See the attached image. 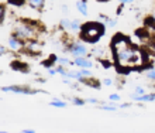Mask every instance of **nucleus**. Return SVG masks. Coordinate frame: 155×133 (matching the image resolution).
Instances as JSON below:
<instances>
[{
    "instance_id": "38",
    "label": "nucleus",
    "mask_w": 155,
    "mask_h": 133,
    "mask_svg": "<svg viewBox=\"0 0 155 133\" xmlns=\"http://www.w3.org/2000/svg\"><path fill=\"white\" fill-rule=\"evenodd\" d=\"M151 17H152V19H154V20H155V10H154V12H152V16H151Z\"/></svg>"
},
{
    "instance_id": "34",
    "label": "nucleus",
    "mask_w": 155,
    "mask_h": 133,
    "mask_svg": "<svg viewBox=\"0 0 155 133\" xmlns=\"http://www.w3.org/2000/svg\"><path fill=\"white\" fill-rule=\"evenodd\" d=\"M127 108H130V104H121V105H118V109H127Z\"/></svg>"
},
{
    "instance_id": "30",
    "label": "nucleus",
    "mask_w": 155,
    "mask_h": 133,
    "mask_svg": "<svg viewBox=\"0 0 155 133\" xmlns=\"http://www.w3.org/2000/svg\"><path fill=\"white\" fill-rule=\"evenodd\" d=\"M87 104H93V105H97L99 104V101L97 99H94V98H89V99L86 101Z\"/></svg>"
},
{
    "instance_id": "10",
    "label": "nucleus",
    "mask_w": 155,
    "mask_h": 133,
    "mask_svg": "<svg viewBox=\"0 0 155 133\" xmlns=\"http://www.w3.org/2000/svg\"><path fill=\"white\" fill-rule=\"evenodd\" d=\"M131 99L135 102H154L155 101V94H143V95H137L133 94Z\"/></svg>"
},
{
    "instance_id": "27",
    "label": "nucleus",
    "mask_w": 155,
    "mask_h": 133,
    "mask_svg": "<svg viewBox=\"0 0 155 133\" xmlns=\"http://www.w3.org/2000/svg\"><path fill=\"white\" fill-rule=\"evenodd\" d=\"M10 4H14V6H21V4L24 3L25 0H7Z\"/></svg>"
},
{
    "instance_id": "40",
    "label": "nucleus",
    "mask_w": 155,
    "mask_h": 133,
    "mask_svg": "<svg viewBox=\"0 0 155 133\" xmlns=\"http://www.w3.org/2000/svg\"><path fill=\"white\" fill-rule=\"evenodd\" d=\"M99 2H109V0H99Z\"/></svg>"
},
{
    "instance_id": "28",
    "label": "nucleus",
    "mask_w": 155,
    "mask_h": 133,
    "mask_svg": "<svg viewBox=\"0 0 155 133\" xmlns=\"http://www.w3.org/2000/svg\"><path fill=\"white\" fill-rule=\"evenodd\" d=\"M47 72H48V75H55V74H58L57 72V66H51V68H47Z\"/></svg>"
},
{
    "instance_id": "6",
    "label": "nucleus",
    "mask_w": 155,
    "mask_h": 133,
    "mask_svg": "<svg viewBox=\"0 0 155 133\" xmlns=\"http://www.w3.org/2000/svg\"><path fill=\"white\" fill-rule=\"evenodd\" d=\"M68 51L74 55V58H76V57H86V55H87V53H89V50H87L86 44H85V43H82V41L71 43L69 47H68Z\"/></svg>"
},
{
    "instance_id": "16",
    "label": "nucleus",
    "mask_w": 155,
    "mask_h": 133,
    "mask_svg": "<svg viewBox=\"0 0 155 133\" xmlns=\"http://www.w3.org/2000/svg\"><path fill=\"white\" fill-rule=\"evenodd\" d=\"M49 105L54 106V108H66L68 106V104H66L65 101H59V99H52L49 102Z\"/></svg>"
},
{
    "instance_id": "9",
    "label": "nucleus",
    "mask_w": 155,
    "mask_h": 133,
    "mask_svg": "<svg viewBox=\"0 0 155 133\" xmlns=\"http://www.w3.org/2000/svg\"><path fill=\"white\" fill-rule=\"evenodd\" d=\"M72 65L78 66V68H89L90 70L93 66V61L90 58H87V55L86 57H76L72 61Z\"/></svg>"
},
{
    "instance_id": "4",
    "label": "nucleus",
    "mask_w": 155,
    "mask_h": 133,
    "mask_svg": "<svg viewBox=\"0 0 155 133\" xmlns=\"http://www.w3.org/2000/svg\"><path fill=\"white\" fill-rule=\"evenodd\" d=\"M3 92H14V94H21V95H37V94H47V91L44 89H34V88L25 85H10V87H2Z\"/></svg>"
},
{
    "instance_id": "33",
    "label": "nucleus",
    "mask_w": 155,
    "mask_h": 133,
    "mask_svg": "<svg viewBox=\"0 0 155 133\" xmlns=\"http://www.w3.org/2000/svg\"><path fill=\"white\" fill-rule=\"evenodd\" d=\"M4 54H7V50H6V47L0 46V55H4Z\"/></svg>"
},
{
    "instance_id": "36",
    "label": "nucleus",
    "mask_w": 155,
    "mask_h": 133,
    "mask_svg": "<svg viewBox=\"0 0 155 133\" xmlns=\"http://www.w3.org/2000/svg\"><path fill=\"white\" fill-rule=\"evenodd\" d=\"M61 10H62V12H64V13H68V7H66L65 4H64V6H62V7H61Z\"/></svg>"
},
{
    "instance_id": "19",
    "label": "nucleus",
    "mask_w": 155,
    "mask_h": 133,
    "mask_svg": "<svg viewBox=\"0 0 155 133\" xmlns=\"http://www.w3.org/2000/svg\"><path fill=\"white\" fill-rule=\"evenodd\" d=\"M12 68L13 70H16V71H25V66L21 63H17V61H14V63L12 64Z\"/></svg>"
},
{
    "instance_id": "12",
    "label": "nucleus",
    "mask_w": 155,
    "mask_h": 133,
    "mask_svg": "<svg viewBox=\"0 0 155 133\" xmlns=\"http://www.w3.org/2000/svg\"><path fill=\"white\" fill-rule=\"evenodd\" d=\"M76 10L81 13L82 16H87L89 14V9H87V2L86 0H78L76 2Z\"/></svg>"
},
{
    "instance_id": "8",
    "label": "nucleus",
    "mask_w": 155,
    "mask_h": 133,
    "mask_svg": "<svg viewBox=\"0 0 155 133\" xmlns=\"http://www.w3.org/2000/svg\"><path fill=\"white\" fill-rule=\"evenodd\" d=\"M7 44H8V48L12 51H14V53H21V51H24V41L20 40L18 37H16L14 34L8 38Z\"/></svg>"
},
{
    "instance_id": "22",
    "label": "nucleus",
    "mask_w": 155,
    "mask_h": 133,
    "mask_svg": "<svg viewBox=\"0 0 155 133\" xmlns=\"http://www.w3.org/2000/svg\"><path fill=\"white\" fill-rule=\"evenodd\" d=\"M6 19V7L3 4H0V23H3Z\"/></svg>"
},
{
    "instance_id": "29",
    "label": "nucleus",
    "mask_w": 155,
    "mask_h": 133,
    "mask_svg": "<svg viewBox=\"0 0 155 133\" xmlns=\"http://www.w3.org/2000/svg\"><path fill=\"white\" fill-rule=\"evenodd\" d=\"M116 24H117V20H111L107 23V27H110V29H113V27H116Z\"/></svg>"
},
{
    "instance_id": "7",
    "label": "nucleus",
    "mask_w": 155,
    "mask_h": 133,
    "mask_svg": "<svg viewBox=\"0 0 155 133\" xmlns=\"http://www.w3.org/2000/svg\"><path fill=\"white\" fill-rule=\"evenodd\" d=\"M24 51L30 55H38L42 53V44L40 43L38 38L35 40H28L24 41Z\"/></svg>"
},
{
    "instance_id": "5",
    "label": "nucleus",
    "mask_w": 155,
    "mask_h": 133,
    "mask_svg": "<svg viewBox=\"0 0 155 133\" xmlns=\"http://www.w3.org/2000/svg\"><path fill=\"white\" fill-rule=\"evenodd\" d=\"M59 26H61V29L64 30V31L72 34V36H78V34H81L82 24L79 23V20H76V19L71 20V19H66L65 17V19H62L61 20Z\"/></svg>"
},
{
    "instance_id": "17",
    "label": "nucleus",
    "mask_w": 155,
    "mask_h": 133,
    "mask_svg": "<svg viewBox=\"0 0 155 133\" xmlns=\"http://www.w3.org/2000/svg\"><path fill=\"white\" fill-rule=\"evenodd\" d=\"M118 106H114V105H100L99 109H102V111H107V112H116L117 111Z\"/></svg>"
},
{
    "instance_id": "35",
    "label": "nucleus",
    "mask_w": 155,
    "mask_h": 133,
    "mask_svg": "<svg viewBox=\"0 0 155 133\" xmlns=\"http://www.w3.org/2000/svg\"><path fill=\"white\" fill-rule=\"evenodd\" d=\"M21 133H35V130L34 129H23Z\"/></svg>"
},
{
    "instance_id": "11",
    "label": "nucleus",
    "mask_w": 155,
    "mask_h": 133,
    "mask_svg": "<svg viewBox=\"0 0 155 133\" xmlns=\"http://www.w3.org/2000/svg\"><path fill=\"white\" fill-rule=\"evenodd\" d=\"M82 84H85V85H87V87H90V88H94V89H100V87H102V82L97 81V79H94L93 77L83 78L82 79Z\"/></svg>"
},
{
    "instance_id": "25",
    "label": "nucleus",
    "mask_w": 155,
    "mask_h": 133,
    "mask_svg": "<svg viewBox=\"0 0 155 133\" xmlns=\"http://www.w3.org/2000/svg\"><path fill=\"white\" fill-rule=\"evenodd\" d=\"M134 94H137V95H143V94H145V89H144V87L137 85V87L134 88Z\"/></svg>"
},
{
    "instance_id": "26",
    "label": "nucleus",
    "mask_w": 155,
    "mask_h": 133,
    "mask_svg": "<svg viewBox=\"0 0 155 133\" xmlns=\"http://www.w3.org/2000/svg\"><path fill=\"white\" fill-rule=\"evenodd\" d=\"M102 85H104V87H111V85H113V79L111 78H104L102 81Z\"/></svg>"
},
{
    "instance_id": "37",
    "label": "nucleus",
    "mask_w": 155,
    "mask_h": 133,
    "mask_svg": "<svg viewBox=\"0 0 155 133\" xmlns=\"http://www.w3.org/2000/svg\"><path fill=\"white\" fill-rule=\"evenodd\" d=\"M121 12H123V6H121V7H118V9H117V14H121Z\"/></svg>"
},
{
    "instance_id": "23",
    "label": "nucleus",
    "mask_w": 155,
    "mask_h": 133,
    "mask_svg": "<svg viewBox=\"0 0 155 133\" xmlns=\"http://www.w3.org/2000/svg\"><path fill=\"white\" fill-rule=\"evenodd\" d=\"M99 21H102L103 24H106V26H107V23L110 21V17L106 16V14H99Z\"/></svg>"
},
{
    "instance_id": "31",
    "label": "nucleus",
    "mask_w": 155,
    "mask_h": 133,
    "mask_svg": "<svg viewBox=\"0 0 155 133\" xmlns=\"http://www.w3.org/2000/svg\"><path fill=\"white\" fill-rule=\"evenodd\" d=\"M102 63H103V66H104V68H110L111 66V64L109 63V61H106V60H102Z\"/></svg>"
},
{
    "instance_id": "32",
    "label": "nucleus",
    "mask_w": 155,
    "mask_h": 133,
    "mask_svg": "<svg viewBox=\"0 0 155 133\" xmlns=\"http://www.w3.org/2000/svg\"><path fill=\"white\" fill-rule=\"evenodd\" d=\"M121 4H131V3H134V0H118Z\"/></svg>"
},
{
    "instance_id": "3",
    "label": "nucleus",
    "mask_w": 155,
    "mask_h": 133,
    "mask_svg": "<svg viewBox=\"0 0 155 133\" xmlns=\"http://www.w3.org/2000/svg\"><path fill=\"white\" fill-rule=\"evenodd\" d=\"M106 27L107 26L103 24L102 21H87L85 24H82V30L79 36L85 43L96 44L104 36Z\"/></svg>"
},
{
    "instance_id": "20",
    "label": "nucleus",
    "mask_w": 155,
    "mask_h": 133,
    "mask_svg": "<svg viewBox=\"0 0 155 133\" xmlns=\"http://www.w3.org/2000/svg\"><path fill=\"white\" fill-rule=\"evenodd\" d=\"M72 104L74 105H76V106H83V105L86 104V101H83V99H81V98H72Z\"/></svg>"
},
{
    "instance_id": "39",
    "label": "nucleus",
    "mask_w": 155,
    "mask_h": 133,
    "mask_svg": "<svg viewBox=\"0 0 155 133\" xmlns=\"http://www.w3.org/2000/svg\"><path fill=\"white\" fill-rule=\"evenodd\" d=\"M152 51H154V54H155V44L152 46Z\"/></svg>"
},
{
    "instance_id": "14",
    "label": "nucleus",
    "mask_w": 155,
    "mask_h": 133,
    "mask_svg": "<svg viewBox=\"0 0 155 133\" xmlns=\"http://www.w3.org/2000/svg\"><path fill=\"white\" fill-rule=\"evenodd\" d=\"M92 51V55L93 57H96L97 60H103L104 58V55H106V51H104V48H102V47H96V48H93Z\"/></svg>"
},
{
    "instance_id": "18",
    "label": "nucleus",
    "mask_w": 155,
    "mask_h": 133,
    "mask_svg": "<svg viewBox=\"0 0 155 133\" xmlns=\"http://www.w3.org/2000/svg\"><path fill=\"white\" fill-rule=\"evenodd\" d=\"M57 63L59 64V65H64V66L72 65V61H69V60H68V58H65V57H58Z\"/></svg>"
},
{
    "instance_id": "1",
    "label": "nucleus",
    "mask_w": 155,
    "mask_h": 133,
    "mask_svg": "<svg viewBox=\"0 0 155 133\" xmlns=\"http://www.w3.org/2000/svg\"><path fill=\"white\" fill-rule=\"evenodd\" d=\"M111 53L114 57V63L118 72L127 74L128 71L140 70L147 63L144 51L131 44L130 38L117 34L111 40Z\"/></svg>"
},
{
    "instance_id": "15",
    "label": "nucleus",
    "mask_w": 155,
    "mask_h": 133,
    "mask_svg": "<svg viewBox=\"0 0 155 133\" xmlns=\"http://www.w3.org/2000/svg\"><path fill=\"white\" fill-rule=\"evenodd\" d=\"M57 60H58V57L52 55V57H49L48 60L42 61V65H44L45 68H51V66H55V63H57Z\"/></svg>"
},
{
    "instance_id": "13",
    "label": "nucleus",
    "mask_w": 155,
    "mask_h": 133,
    "mask_svg": "<svg viewBox=\"0 0 155 133\" xmlns=\"http://www.w3.org/2000/svg\"><path fill=\"white\" fill-rule=\"evenodd\" d=\"M28 6L34 10H42L45 6V0H25Z\"/></svg>"
},
{
    "instance_id": "2",
    "label": "nucleus",
    "mask_w": 155,
    "mask_h": 133,
    "mask_svg": "<svg viewBox=\"0 0 155 133\" xmlns=\"http://www.w3.org/2000/svg\"><path fill=\"white\" fill-rule=\"evenodd\" d=\"M13 34L20 40H23V41L35 40V38H40L41 27L34 21L17 20L13 26Z\"/></svg>"
},
{
    "instance_id": "21",
    "label": "nucleus",
    "mask_w": 155,
    "mask_h": 133,
    "mask_svg": "<svg viewBox=\"0 0 155 133\" xmlns=\"http://www.w3.org/2000/svg\"><path fill=\"white\" fill-rule=\"evenodd\" d=\"M145 77H147L150 81H155V68H151V70H148L147 74H145Z\"/></svg>"
},
{
    "instance_id": "24",
    "label": "nucleus",
    "mask_w": 155,
    "mask_h": 133,
    "mask_svg": "<svg viewBox=\"0 0 155 133\" xmlns=\"http://www.w3.org/2000/svg\"><path fill=\"white\" fill-rule=\"evenodd\" d=\"M120 98H121V96L118 95V94H111V95H109V101H110V102H120Z\"/></svg>"
}]
</instances>
